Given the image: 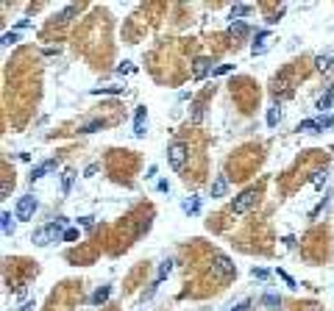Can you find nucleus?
Listing matches in <instances>:
<instances>
[{"label":"nucleus","mask_w":334,"mask_h":311,"mask_svg":"<svg viewBox=\"0 0 334 311\" xmlns=\"http://www.w3.org/2000/svg\"><path fill=\"white\" fill-rule=\"evenodd\" d=\"M332 103H334V86H329L326 95L318 100V108H320V111H329V108H332Z\"/></svg>","instance_id":"nucleus-16"},{"label":"nucleus","mask_w":334,"mask_h":311,"mask_svg":"<svg viewBox=\"0 0 334 311\" xmlns=\"http://www.w3.org/2000/svg\"><path fill=\"white\" fill-rule=\"evenodd\" d=\"M326 181H329V172L326 170H318L312 175V186H315V189H323V186H326Z\"/></svg>","instance_id":"nucleus-25"},{"label":"nucleus","mask_w":334,"mask_h":311,"mask_svg":"<svg viewBox=\"0 0 334 311\" xmlns=\"http://www.w3.org/2000/svg\"><path fill=\"white\" fill-rule=\"evenodd\" d=\"M17 217H11V211H3L0 214V225H3V233L6 236H14V231H17V222H14Z\"/></svg>","instance_id":"nucleus-12"},{"label":"nucleus","mask_w":334,"mask_h":311,"mask_svg":"<svg viewBox=\"0 0 334 311\" xmlns=\"http://www.w3.org/2000/svg\"><path fill=\"white\" fill-rule=\"evenodd\" d=\"M20 42V31H6V34L0 36V45L3 48H11V45H17Z\"/></svg>","instance_id":"nucleus-19"},{"label":"nucleus","mask_w":334,"mask_h":311,"mask_svg":"<svg viewBox=\"0 0 334 311\" xmlns=\"http://www.w3.org/2000/svg\"><path fill=\"white\" fill-rule=\"evenodd\" d=\"M78 11H81V6H67L64 11H59V14H56V20H59V22H70L72 17L78 14Z\"/></svg>","instance_id":"nucleus-17"},{"label":"nucleus","mask_w":334,"mask_h":311,"mask_svg":"<svg viewBox=\"0 0 334 311\" xmlns=\"http://www.w3.org/2000/svg\"><path fill=\"white\" fill-rule=\"evenodd\" d=\"M237 269H234V261L228 259V256H214V261H212V275L214 278H220V281H226V278H231Z\"/></svg>","instance_id":"nucleus-4"},{"label":"nucleus","mask_w":334,"mask_h":311,"mask_svg":"<svg viewBox=\"0 0 334 311\" xmlns=\"http://www.w3.org/2000/svg\"><path fill=\"white\" fill-rule=\"evenodd\" d=\"M248 306H251V303H248V300H242V303H240V306H234V309H228V311H248Z\"/></svg>","instance_id":"nucleus-36"},{"label":"nucleus","mask_w":334,"mask_h":311,"mask_svg":"<svg viewBox=\"0 0 334 311\" xmlns=\"http://www.w3.org/2000/svg\"><path fill=\"white\" fill-rule=\"evenodd\" d=\"M278 278H281V281H284V283H287V286H292V289H295V281H292V278H290V275H287L284 269H278Z\"/></svg>","instance_id":"nucleus-31"},{"label":"nucleus","mask_w":334,"mask_h":311,"mask_svg":"<svg viewBox=\"0 0 334 311\" xmlns=\"http://www.w3.org/2000/svg\"><path fill=\"white\" fill-rule=\"evenodd\" d=\"M78 222H81V228H92L95 225V217H81Z\"/></svg>","instance_id":"nucleus-33"},{"label":"nucleus","mask_w":334,"mask_h":311,"mask_svg":"<svg viewBox=\"0 0 334 311\" xmlns=\"http://www.w3.org/2000/svg\"><path fill=\"white\" fill-rule=\"evenodd\" d=\"M231 70H234V64H220V67H214L212 75H228Z\"/></svg>","instance_id":"nucleus-28"},{"label":"nucleus","mask_w":334,"mask_h":311,"mask_svg":"<svg viewBox=\"0 0 334 311\" xmlns=\"http://www.w3.org/2000/svg\"><path fill=\"white\" fill-rule=\"evenodd\" d=\"M117 72H120V75H123V72H131V61H123L120 67H117Z\"/></svg>","instance_id":"nucleus-35"},{"label":"nucleus","mask_w":334,"mask_h":311,"mask_svg":"<svg viewBox=\"0 0 334 311\" xmlns=\"http://www.w3.org/2000/svg\"><path fill=\"white\" fill-rule=\"evenodd\" d=\"M251 275L259 278V281H265V278L270 275V272H267V269H262V267H254V269H251Z\"/></svg>","instance_id":"nucleus-30"},{"label":"nucleus","mask_w":334,"mask_h":311,"mask_svg":"<svg viewBox=\"0 0 334 311\" xmlns=\"http://www.w3.org/2000/svg\"><path fill=\"white\" fill-rule=\"evenodd\" d=\"M262 306H265L267 311H278V306H281V297H278V295H265V297H262Z\"/></svg>","instance_id":"nucleus-20"},{"label":"nucleus","mask_w":334,"mask_h":311,"mask_svg":"<svg viewBox=\"0 0 334 311\" xmlns=\"http://www.w3.org/2000/svg\"><path fill=\"white\" fill-rule=\"evenodd\" d=\"M159 192H170V184L167 181H159Z\"/></svg>","instance_id":"nucleus-39"},{"label":"nucleus","mask_w":334,"mask_h":311,"mask_svg":"<svg viewBox=\"0 0 334 311\" xmlns=\"http://www.w3.org/2000/svg\"><path fill=\"white\" fill-rule=\"evenodd\" d=\"M332 125H334V114H326V117H315V120H301L295 125V131H301V134H318V131L332 128Z\"/></svg>","instance_id":"nucleus-3"},{"label":"nucleus","mask_w":334,"mask_h":311,"mask_svg":"<svg viewBox=\"0 0 334 311\" xmlns=\"http://www.w3.org/2000/svg\"><path fill=\"white\" fill-rule=\"evenodd\" d=\"M228 31H231L234 36H240V39H242V36H248V25H245L242 20H231V22H228Z\"/></svg>","instance_id":"nucleus-14"},{"label":"nucleus","mask_w":334,"mask_h":311,"mask_svg":"<svg viewBox=\"0 0 334 311\" xmlns=\"http://www.w3.org/2000/svg\"><path fill=\"white\" fill-rule=\"evenodd\" d=\"M145 134H148V108L139 106L136 114H134V136L136 139H142Z\"/></svg>","instance_id":"nucleus-8"},{"label":"nucleus","mask_w":334,"mask_h":311,"mask_svg":"<svg viewBox=\"0 0 334 311\" xmlns=\"http://www.w3.org/2000/svg\"><path fill=\"white\" fill-rule=\"evenodd\" d=\"M75 239H78V228H67L62 242H75Z\"/></svg>","instance_id":"nucleus-29"},{"label":"nucleus","mask_w":334,"mask_h":311,"mask_svg":"<svg viewBox=\"0 0 334 311\" xmlns=\"http://www.w3.org/2000/svg\"><path fill=\"white\" fill-rule=\"evenodd\" d=\"M123 89L126 86H95L89 95H123Z\"/></svg>","instance_id":"nucleus-21"},{"label":"nucleus","mask_w":334,"mask_h":311,"mask_svg":"<svg viewBox=\"0 0 334 311\" xmlns=\"http://www.w3.org/2000/svg\"><path fill=\"white\" fill-rule=\"evenodd\" d=\"M212 58H195V67H192V78H195V81H203V78L209 75V72H214V67H212Z\"/></svg>","instance_id":"nucleus-9"},{"label":"nucleus","mask_w":334,"mask_h":311,"mask_svg":"<svg viewBox=\"0 0 334 311\" xmlns=\"http://www.w3.org/2000/svg\"><path fill=\"white\" fill-rule=\"evenodd\" d=\"M312 311H320V309H312Z\"/></svg>","instance_id":"nucleus-41"},{"label":"nucleus","mask_w":334,"mask_h":311,"mask_svg":"<svg viewBox=\"0 0 334 311\" xmlns=\"http://www.w3.org/2000/svg\"><path fill=\"white\" fill-rule=\"evenodd\" d=\"M22 28H31V20H20V22H17V31H22Z\"/></svg>","instance_id":"nucleus-37"},{"label":"nucleus","mask_w":334,"mask_h":311,"mask_svg":"<svg viewBox=\"0 0 334 311\" xmlns=\"http://www.w3.org/2000/svg\"><path fill=\"white\" fill-rule=\"evenodd\" d=\"M95 172H98V164H89V167L84 170V178H92Z\"/></svg>","instance_id":"nucleus-34"},{"label":"nucleus","mask_w":334,"mask_h":311,"mask_svg":"<svg viewBox=\"0 0 334 311\" xmlns=\"http://www.w3.org/2000/svg\"><path fill=\"white\" fill-rule=\"evenodd\" d=\"M278 122H281V108H278V106H270V108H267V125L276 128Z\"/></svg>","instance_id":"nucleus-23"},{"label":"nucleus","mask_w":334,"mask_h":311,"mask_svg":"<svg viewBox=\"0 0 334 311\" xmlns=\"http://www.w3.org/2000/svg\"><path fill=\"white\" fill-rule=\"evenodd\" d=\"M256 198H259V192H256V189H245V192H240V195L231 200V214H237V217L248 214L251 208L256 206Z\"/></svg>","instance_id":"nucleus-2"},{"label":"nucleus","mask_w":334,"mask_h":311,"mask_svg":"<svg viewBox=\"0 0 334 311\" xmlns=\"http://www.w3.org/2000/svg\"><path fill=\"white\" fill-rule=\"evenodd\" d=\"M226 192H228V178L217 175L212 181V198H226Z\"/></svg>","instance_id":"nucleus-11"},{"label":"nucleus","mask_w":334,"mask_h":311,"mask_svg":"<svg viewBox=\"0 0 334 311\" xmlns=\"http://www.w3.org/2000/svg\"><path fill=\"white\" fill-rule=\"evenodd\" d=\"M167 161H170L173 170H184V164H187V145L184 142H176V145H170L167 148Z\"/></svg>","instance_id":"nucleus-5"},{"label":"nucleus","mask_w":334,"mask_h":311,"mask_svg":"<svg viewBox=\"0 0 334 311\" xmlns=\"http://www.w3.org/2000/svg\"><path fill=\"white\" fill-rule=\"evenodd\" d=\"M332 61H334V56H332V53H323V56H318V58H315V67H318L320 72H329V70H332Z\"/></svg>","instance_id":"nucleus-15"},{"label":"nucleus","mask_w":334,"mask_h":311,"mask_svg":"<svg viewBox=\"0 0 334 311\" xmlns=\"http://www.w3.org/2000/svg\"><path fill=\"white\" fill-rule=\"evenodd\" d=\"M200 117H203V106H195V111H192V122H200Z\"/></svg>","instance_id":"nucleus-32"},{"label":"nucleus","mask_w":334,"mask_h":311,"mask_svg":"<svg viewBox=\"0 0 334 311\" xmlns=\"http://www.w3.org/2000/svg\"><path fill=\"white\" fill-rule=\"evenodd\" d=\"M109 295H112V286H100V289L92 295V303H95V306L106 303V300H109Z\"/></svg>","instance_id":"nucleus-22"},{"label":"nucleus","mask_w":334,"mask_h":311,"mask_svg":"<svg viewBox=\"0 0 334 311\" xmlns=\"http://www.w3.org/2000/svg\"><path fill=\"white\" fill-rule=\"evenodd\" d=\"M170 272H173V261H170V259H167V261H162V264H159V275H156V286H159V283H162V281H164V278H167V275H170Z\"/></svg>","instance_id":"nucleus-24"},{"label":"nucleus","mask_w":334,"mask_h":311,"mask_svg":"<svg viewBox=\"0 0 334 311\" xmlns=\"http://www.w3.org/2000/svg\"><path fill=\"white\" fill-rule=\"evenodd\" d=\"M139 311H145V309H139Z\"/></svg>","instance_id":"nucleus-42"},{"label":"nucleus","mask_w":334,"mask_h":311,"mask_svg":"<svg viewBox=\"0 0 334 311\" xmlns=\"http://www.w3.org/2000/svg\"><path fill=\"white\" fill-rule=\"evenodd\" d=\"M145 178H156V164H150V167H148V175H145Z\"/></svg>","instance_id":"nucleus-38"},{"label":"nucleus","mask_w":334,"mask_h":311,"mask_svg":"<svg viewBox=\"0 0 334 311\" xmlns=\"http://www.w3.org/2000/svg\"><path fill=\"white\" fill-rule=\"evenodd\" d=\"M251 11L248 3H237V6H231V20H240V17H245Z\"/></svg>","instance_id":"nucleus-26"},{"label":"nucleus","mask_w":334,"mask_h":311,"mask_svg":"<svg viewBox=\"0 0 334 311\" xmlns=\"http://www.w3.org/2000/svg\"><path fill=\"white\" fill-rule=\"evenodd\" d=\"M181 211H184V214H198L200 211V198H195V195L187 198L184 203H181Z\"/></svg>","instance_id":"nucleus-13"},{"label":"nucleus","mask_w":334,"mask_h":311,"mask_svg":"<svg viewBox=\"0 0 334 311\" xmlns=\"http://www.w3.org/2000/svg\"><path fill=\"white\" fill-rule=\"evenodd\" d=\"M103 125H106L103 120H95V122H89V125L81 128V134H92V131H98V128H103Z\"/></svg>","instance_id":"nucleus-27"},{"label":"nucleus","mask_w":334,"mask_h":311,"mask_svg":"<svg viewBox=\"0 0 334 311\" xmlns=\"http://www.w3.org/2000/svg\"><path fill=\"white\" fill-rule=\"evenodd\" d=\"M56 167H59L56 158H45V161H39L34 170H31V184H36V181H39V178H45L48 172H56Z\"/></svg>","instance_id":"nucleus-7"},{"label":"nucleus","mask_w":334,"mask_h":311,"mask_svg":"<svg viewBox=\"0 0 334 311\" xmlns=\"http://www.w3.org/2000/svg\"><path fill=\"white\" fill-rule=\"evenodd\" d=\"M267 39H270V31L267 28H262V31H256V42H254V48H251V53H254V56H259V53H265V50H267Z\"/></svg>","instance_id":"nucleus-10"},{"label":"nucleus","mask_w":334,"mask_h":311,"mask_svg":"<svg viewBox=\"0 0 334 311\" xmlns=\"http://www.w3.org/2000/svg\"><path fill=\"white\" fill-rule=\"evenodd\" d=\"M39 208V203H36L34 195H22L20 200H17V211L14 217L17 219H34V211Z\"/></svg>","instance_id":"nucleus-6"},{"label":"nucleus","mask_w":334,"mask_h":311,"mask_svg":"<svg viewBox=\"0 0 334 311\" xmlns=\"http://www.w3.org/2000/svg\"><path fill=\"white\" fill-rule=\"evenodd\" d=\"M31 309H34V300H28V303L22 306V311H31Z\"/></svg>","instance_id":"nucleus-40"},{"label":"nucleus","mask_w":334,"mask_h":311,"mask_svg":"<svg viewBox=\"0 0 334 311\" xmlns=\"http://www.w3.org/2000/svg\"><path fill=\"white\" fill-rule=\"evenodd\" d=\"M67 222L70 219L67 217H59L56 222H48L45 228H39V231H34V245L36 248H48L50 242H59V239H64V231H67Z\"/></svg>","instance_id":"nucleus-1"},{"label":"nucleus","mask_w":334,"mask_h":311,"mask_svg":"<svg viewBox=\"0 0 334 311\" xmlns=\"http://www.w3.org/2000/svg\"><path fill=\"white\" fill-rule=\"evenodd\" d=\"M72 181H75V170H64V175H62V192L64 195H70Z\"/></svg>","instance_id":"nucleus-18"}]
</instances>
